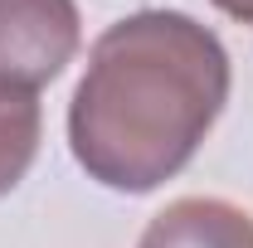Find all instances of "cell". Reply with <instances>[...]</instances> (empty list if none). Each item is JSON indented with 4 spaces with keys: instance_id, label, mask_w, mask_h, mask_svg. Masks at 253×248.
Returning <instances> with one entry per match:
<instances>
[{
    "instance_id": "277c9868",
    "label": "cell",
    "mask_w": 253,
    "mask_h": 248,
    "mask_svg": "<svg viewBox=\"0 0 253 248\" xmlns=\"http://www.w3.org/2000/svg\"><path fill=\"white\" fill-rule=\"evenodd\" d=\"M39 156V102L34 97H0V195L25 180Z\"/></svg>"
},
{
    "instance_id": "5b68a950",
    "label": "cell",
    "mask_w": 253,
    "mask_h": 248,
    "mask_svg": "<svg viewBox=\"0 0 253 248\" xmlns=\"http://www.w3.org/2000/svg\"><path fill=\"white\" fill-rule=\"evenodd\" d=\"M224 15H234V20H244V25H253V0H214Z\"/></svg>"
},
{
    "instance_id": "3957f363",
    "label": "cell",
    "mask_w": 253,
    "mask_h": 248,
    "mask_svg": "<svg viewBox=\"0 0 253 248\" xmlns=\"http://www.w3.org/2000/svg\"><path fill=\"white\" fill-rule=\"evenodd\" d=\"M136 248H253V214H244L229 200L190 195L166 205Z\"/></svg>"
},
{
    "instance_id": "7a4b0ae2",
    "label": "cell",
    "mask_w": 253,
    "mask_h": 248,
    "mask_svg": "<svg viewBox=\"0 0 253 248\" xmlns=\"http://www.w3.org/2000/svg\"><path fill=\"white\" fill-rule=\"evenodd\" d=\"M73 0H0V97H34L78 54Z\"/></svg>"
},
{
    "instance_id": "6da1fadb",
    "label": "cell",
    "mask_w": 253,
    "mask_h": 248,
    "mask_svg": "<svg viewBox=\"0 0 253 248\" xmlns=\"http://www.w3.org/2000/svg\"><path fill=\"white\" fill-rule=\"evenodd\" d=\"M224 102L219 34L180 10H136L97 34L68 102V146L97 185L146 195L195 161Z\"/></svg>"
}]
</instances>
